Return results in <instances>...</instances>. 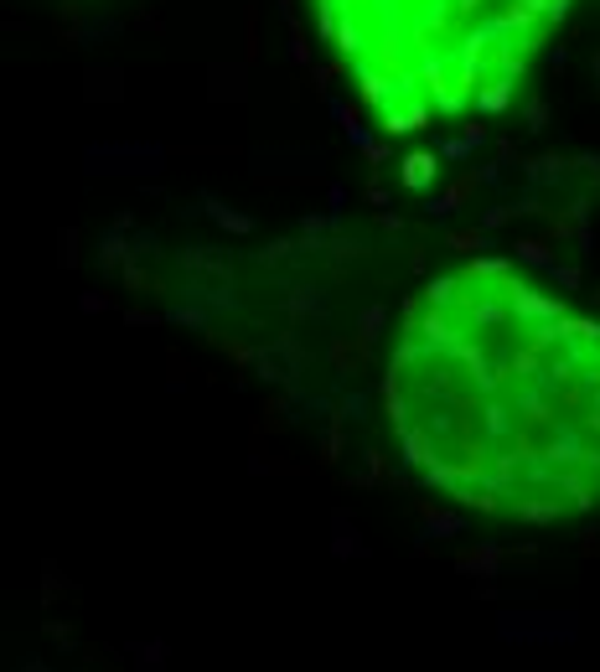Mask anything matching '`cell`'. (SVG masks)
I'll list each match as a JSON object with an SVG mask.
<instances>
[{"label":"cell","instance_id":"6da1fadb","mask_svg":"<svg viewBox=\"0 0 600 672\" xmlns=\"http://www.w3.org/2000/svg\"><path fill=\"white\" fill-rule=\"evenodd\" d=\"M388 404L409 461L461 502L559 517L600 497V326L507 264H471L414 300Z\"/></svg>","mask_w":600,"mask_h":672}]
</instances>
